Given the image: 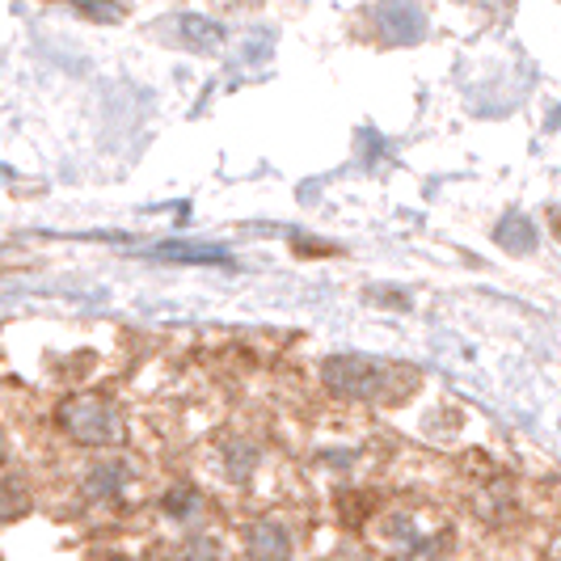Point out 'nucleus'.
<instances>
[{
    "instance_id": "423d86ee",
    "label": "nucleus",
    "mask_w": 561,
    "mask_h": 561,
    "mask_svg": "<svg viewBox=\"0 0 561 561\" xmlns=\"http://www.w3.org/2000/svg\"><path fill=\"white\" fill-rule=\"evenodd\" d=\"M127 481H131V469L123 465V460H98L93 469H89V478H84V485H89V494L93 499H118L123 490H127Z\"/></svg>"
},
{
    "instance_id": "0eeeda50",
    "label": "nucleus",
    "mask_w": 561,
    "mask_h": 561,
    "mask_svg": "<svg viewBox=\"0 0 561 561\" xmlns=\"http://www.w3.org/2000/svg\"><path fill=\"white\" fill-rule=\"evenodd\" d=\"M161 257H182V262H220L225 266L228 253L225 250H178V245H165V250H157Z\"/></svg>"
},
{
    "instance_id": "39448f33",
    "label": "nucleus",
    "mask_w": 561,
    "mask_h": 561,
    "mask_svg": "<svg viewBox=\"0 0 561 561\" xmlns=\"http://www.w3.org/2000/svg\"><path fill=\"white\" fill-rule=\"evenodd\" d=\"M245 553L250 561H291V536L275 519H257L245 528Z\"/></svg>"
},
{
    "instance_id": "f03ea898",
    "label": "nucleus",
    "mask_w": 561,
    "mask_h": 561,
    "mask_svg": "<svg viewBox=\"0 0 561 561\" xmlns=\"http://www.w3.org/2000/svg\"><path fill=\"white\" fill-rule=\"evenodd\" d=\"M59 422H64V431H68L77 444H89V448H118V444L127 439V419L118 414V405L102 401V397L64 401Z\"/></svg>"
},
{
    "instance_id": "f257e3e1",
    "label": "nucleus",
    "mask_w": 561,
    "mask_h": 561,
    "mask_svg": "<svg viewBox=\"0 0 561 561\" xmlns=\"http://www.w3.org/2000/svg\"><path fill=\"white\" fill-rule=\"evenodd\" d=\"M371 549L385 561H439L444 545H448V524L419 503H397L385 506L371 519Z\"/></svg>"
},
{
    "instance_id": "7ed1b4c3",
    "label": "nucleus",
    "mask_w": 561,
    "mask_h": 561,
    "mask_svg": "<svg viewBox=\"0 0 561 561\" xmlns=\"http://www.w3.org/2000/svg\"><path fill=\"white\" fill-rule=\"evenodd\" d=\"M262 448L250 444V439H220L216 448H211V478L220 481V485H232V490H245L253 478H257V469H262Z\"/></svg>"
},
{
    "instance_id": "20e7f679",
    "label": "nucleus",
    "mask_w": 561,
    "mask_h": 561,
    "mask_svg": "<svg viewBox=\"0 0 561 561\" xmlns=\"http://www.w3.org/2000/svg\"><path fill=\"white\" fill-rule=\"evenodd\" d=\"M325 380L346 401H376V397H385L389 371L380 364H367V359H334L325 367Z\"/></svg>"
}]
</instances>
